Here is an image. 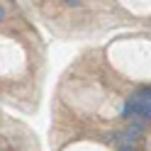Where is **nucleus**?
I'll return each instance as SVG.
<instances>
[{"instance_id":"1","label":"nucleus","mask_w":151,"mask_h":151,"mask_svg":"<svg viewBox=\"0 0 151 151\" xmlns=\"http://www.w3.org/2000/svg\"><path fill=\"white\" fill-rule=\"evenodd\" d=\"M122 117H127L132 122H149L151 119V100L141 98L139 93L132 95V98H127L124 107H122Z\"/></svg>"},{"instance_id":"2","label":"nucleus","mask_w":151,"mask_h":151,"mask_svg":"<svg viewBox=\"0 0 151 151\" xmlns=\"http://www.w3.org/2000/svg\"><path fill=\"white\" fill-rule=\"evenodd\" d=\"M139 95H141V98H149V100H151V86L141 88V90H139Z\"/></svg>"},{"instance_id":"3","label":"nucleus","mask_w":151,"mask_h":151,"mask_svg":"<svg viewBox=\"0 0 151 151\" xmlns=\"http://www.w3.org/2000/svg\"><path fill=\"white\" fill-rule=\"evenodd\" d=\"M63 3L68 5V7H78V5H81V0H63Z\"/></svg>"},{"instance_id":"4","label":"nucleus","mask_w":151,"mask_h":151,"mask_svg":"<svg viewBox=\"0 0 151 151\" xmlns=\"http://www.w3.org/2000/svg\"><path fill=\"white\" fill-rule=\"evenodd\" d=\"M119 151H137L134 144H124V146H119Z\"/></svg>"},{"instance_id":"5","label":"nucleus","mask_w":151,"mask_h":151,"mask_svg":"<svg viewBox=\"0 0 151 151\" xmlns=\"http://www.w3.org/2000/svg\"><path fill=\"white\" fill-rule=\"evenodd\" d=\"M5 15H7V12H5V7H3V5H0V22H3V20H5Z\"/></svg>"}]
</instances>
